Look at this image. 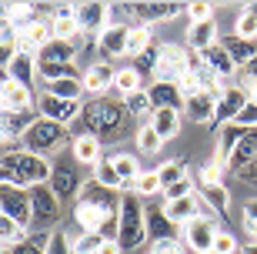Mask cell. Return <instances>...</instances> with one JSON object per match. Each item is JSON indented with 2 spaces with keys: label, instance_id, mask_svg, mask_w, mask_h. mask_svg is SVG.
I'll use <instances>...</instances> for the list:
<instances>
[{
  "label": "cell",
  "instance_id": "cell-1",
  "mask_svg": "<svg viewBox=\"0 0 257 254\" xmlns=\"http://www.w3.org/2000/svg\"><path fill=\"white\" fill-rule=\"evenodd\" d=\"M50 174H54V164L40 154H30L24 147L17 151H4L0 160V178L4 184H17V188H37V184H50Z\"/></svg>",
  "mask_w": 257,
  "mask_h": 254
},
{
  "label": "cell",
  "instance_id": "cell-2",
  "mask_svg": "<svg viewBox=\"0 0 257 254\" xmlns=\"http://www.w3.org/2000/svg\"><path fill=\"white\" fill-rule=\"evenodd\" d=\"M84 134H94V137H117L124 131V121H127V107L124 101H114V97H90L84 104Z\"/></svg>",
  "mask_w": 257,
  "mask_h": 254
},
{
  "label": "cell",
  "instance_id": "cell-3",
  "mask_svg": "<svg viewBox=\"0 0 257 254\" xmlns=\"http://www.w3.org/2000/svg\"><path fill=\"white\" fill-rule=\"evenodd\" d=\"M24 151L30 154H40V157H57V154H64L70 144H74V137H70V131H67L64 124H54V121H44L40 117L34 127H30L27 134H24Z\"/></svg>",
  "mask_w": 257,
  "mask_h": 254
},
{
  "label": "cell",
  "instance_id": "cell-4",
  "mask_svg": "<svg viewBox=\"0 0 257 254\" xmlns=\"http://www.w3.org/2000/svg\"><path fill=\"white\" fill-rule=\"evenodd\" d=\"M147 241V207L141 204V198L127 191L120 198V237L117 244L124 251H137V247Z\"/></svg>",
  "mask_w": 257,
  "mask_h": 254
},
{
  "label": "cell",
  "instance_id": "cell-5",
  "mask_svg": "<svg viewBox=\"0 0 257 254\" xmlns=\"http://www.w3.org/2000/svg\"><path fill=\"white\" fill-rule=\"evenodd\" d=\"M60 204L64 201L50 191V184H37V188H30V231H57L60 224Z\"/></svg>",
  "mask_w": 257,
  "mask_h": 254
},
{
  "label": "cell",
  "instance_id": "cell-6",
  "mask_svg": "<svg viewBox=\"0 0 257 254\" xmlns=\"http://www.w3.org/2000/svg\"><path fill=\"white\" fill-rule=\"evenodd\" d=\"M0 214L4 217H14L17 224H24L30 231V191L27 188H17V184H0Z\"/></svg>",
  "mask_w": 257,
  "mask_h": 254
},
{
  "label": "cell",
  "instance_id": "cell-7",
  "mask_svg": "<svg viewBox=\"0 0 257 254\" xmlns=\"http://www.w3.org/2000/svg\"><path fill=\"white\" fill-rule=\"evenodd\" d=\"M37 114L44 121H54V124H74L80 114H84V104L80 101H64V97H54V94H44L37 97Z\"/></svg>",
  "mask_w": 257,
  "mask_h": 254
},
{
  "label": "cell",
  "instance_id": "cell-8",
  "mask_svg": "<svg viewBox=\"0 0 257 254\" xmlns=\"http://www.w3.org/2000/svg\"><path fill=\"white\" fill-rule=\"evenodd\" d=\"M187 60H191V50L187 47H181V44H161V64H157V77L154 80L177 84L187 74Z\"/></svg>",
  "mask_w": 257,
  "mask_h": 254
},
{
  "label": "cell",
  "instance_id": "cell-9",
  "mask_svg": "<svg viewBox=\"0 0 257 254\" xmlns=\"http://www.w3.org/2000/svg\"><path fill=\"white\" fill-rule=\"evenodd\" d=\"M217 231L220 227L210 221V217H197L191 224H184V247L194 254H207L214 251V241H217Z\"/></svg>",
  "mask_w": 257,
  "mask_h": 254
},
{
  "label": "cell",
  "instance_id": "cell-10",
  "mask_svg": "<svg viewBox=\"0 0 257 254\" xmlns=\"http://www.w3.org/2000/svg\"><path fill=\"white\" fill-rule=\"evenodd\" d=\"M254 164H257V127L240 134L237 144H234V151H230V157H227V167L234 171L237 178H247L250 171H254Z\"/></svg>",
  "mask_w": 257,
  "mask_h": 254
},
{
  "label": "cell",
  "instance_id": "cell-11",
  "mask_svg": "<svg viewBox=\"0 0 257 254\" xmlns=\"http://www.w3.org/2000/svg\"><path fill=\"white\" fill-rule=\"evenodd\" d=\"M80 188H84V181H80L77 160L74 164L57 160V164H54V174H50V191H54L60 201H70V198H80Z\"/></svg>",
  "mask_w": 257,
  "mask_h": 254
},
{
  "label": "cell",
  "instance_id": "cell-12",
  "mask_svg": "<svg viewBox=\"0 0 257 254\" xmlns=\"http://www.w3.org/2000/svg\"><path fill=\"white\" fill-rule=\"evenodd\" d=\"M4 77L14 80V84H20V87H27V91H34L37 80H40V60H37V54H24V50H20V54L4 67Z\"/></svg>",
  "mask_w": 257,
  "mask_h": 254
},
{
  "label": "cell",
  "instance_id": "cell-13",
  "mask_svg": "<svg viewBox=\"0 0 257 254\" xmlns=\"http://www.w3.org/2000/svg\"><path fill=\"white\" fill-rule=\"evenodd\" d=\"M120 191H110L104 184H97L94 178L84 181V188H80V198L77 201H87V204H94L97 211H104V214H120Z\"/></svg>",
  "mask_w": 257,
  "mask_h": 254
},
{
  "label": "cell",
  "instance_id": "cell-14",
  "mask_svg": "<svg viewBox=\"0 0 257 254\" xmlns=\"http://www.w3.org/2000/svg\"><path fill=\"white\" fill-rule=\"evenodd\" d=\"M117 80V70L114 64H107V60H94V64L84 70V87L90 97H104Z\"/></svg>",
  "mask_w": 257,
  "mask_h": 254
},
{
  "label": "cell",
  "instance_id": "cell-15",
  "mask_svg": "<svg viewBox=\"0 0 257 254\" xmlns=\"http://www.w3.org/2000/svg\"><path fill=\"white\" fill-rule=\"evenodd\" d=\"M50 40H54V24L47 17H37L30 27L20 30V50L24 54H40Z\"/></svg>",
  "mask_w": 257,
  "mask_h": 254
},
{
  "label": "cell",
  "instance_id": "cell-16",
  "mask_svg": "<svg viewBox=\"0 0 257 254\" xmlns=\"http://www.w3.org/2000/svg\"><path fill=\"white\" fill-rule=\"evenodd\" d=\"M127 37H131V27H107L100 37H97V54L100 60L110 64V57H127Z\"/></svg>",
  "mask_w": 257,
  "mask_h": 254
},
{
  "label": "cell",
  "instance_id": "cell-17",
  "mask_svg": "<svg viewBox=\"0 0 257 254\" xmlns=\"http://www.w3.org/2000/svg\"><path fill=\"white\" fill-rule=\"evenodd\" d=\"M247 107V94L240 91L237 84H227V91L217 97V117H214V124H234V117H237L240 111Z\"/></svg>",
  "mask_w": 257,
  "mask_h": 254
},
{
  "label": "cell",
  "instance_id": "cell-18",
  "mask_svg": "<svg viewBox=\"0 0 257 254\" xmlns=\"http://www.w3.org/2000/svg\"><path fill=\"white\" fill-rule=\"evenodd\" d=\"M70 154H74L77 164H84V167H97V164L104 160V141L94 137V134H77L74 144H70Z\"/></svg>",
  "mask_w": 257,
  "mask_h": 254
},
{
  "label": "cell",
  "instance_id": "cell-19",
  "mask_svg": "<svg viewBox=\"0 0 257 254\" xmlns=\"http://www.w3.org/2000/svg\"><path fill=\"white\" fill-rule=\"evenodd\" d=\"M40 121L37 111H20V114H7L4 111V121H0V134H4V144L10 141H24V134Z\"/></svg>",
  "mask_w": 257,
  "mask_h": 254
},
{
  "label": "cell",
  "instance_id": "cell-20",
  "mask_svg": "<svg viewBox=\"0 0 257 254\" xmlns=\"http://www.w3.org/2000/svg\"><path fill=\"white\" fill-rule=\"evenodd\" d=\"M164 211H167V217H171L177 227H184V224H191V221L200 217L204 201H200V194H187V198H181V201H164Z\"/></svg>",
  "mask_w": 257,
  "mask_h": 254
},
{
  "label": "cell",
  "instance_id": "cell-21",
  "mask_svg": "<svg viewBox=\"0 0 257 254\" xmlns=\"http://www.w3.org/2000/svg\"><path fill=\"white\" fill-rule=\"evenodd\" d=\"M131 7H134V20L137 24H147V27L161 24V20H171L181 10H187L184 4H131Z\"/></svg>",
  "mask_w": 257,
  "mask_h": 254
},
{
  "label": "cell",
  "instance_id": "cell-22",
  "mask_svg": "<svg viewBox=\"0 0 257 254\" xmlns=\"http://www.w3.org/2000/svg\"><path fill=\"white\" fill-rule=\"evenodd\" d=\"M107 10H110L107 4H77V24H80V30L100 37L107 30Z\"/></svg>",
  "mask_w": 257,
  "mask_h": 254
},
{
  "label": "cell",
  "instance_id": "cell-23",
  "mask_svg": "<svg viewBox=\"0 0 257 254\" xmlns=\"http://www.w3.org/2000/svg\"><path fill=\"white\" fill-rule=\"evenodd\" d=\"M184 114H187L194 124H214V117H217V94L200 91L197 97H191V101L184 104Z\"/></svg>",
  "mask_w": 257,
  "mask_h": 254
},
{
  "label": "cell",
  "instance_id": "cell-24",
  "mask_svg": "<svg viewBox=\"0 0 257 254\" xmlns=\"http://www.w3.org/2000/svg\"><path fill=\"white\" fill-rule=\"evenodd\" d=\"M50 24H54V40L74 44V40L84 34L80 24H77V7H57V10H54V17H50Z\"/></svg>",
  "mask_w": 257,
  "mask_h": 254
},
{
  "label": "cell",
  "instance_id": "cell-25",
  "mask_svg": "<svg viewBox=\"0 0 257 254\" xmlns=\"http://www.w3.org/2000/svg\"><path fill=\"white\" fill-rule=\"evenodd\" d=\"M0 104H4V111H7V114L30 111V107H34V91H27V87H20V84H14V80H7V77H4Z\"/></svg>",
  "mask_w": 257,
  "mask_h": 254
},
{
  "label": "cell",
  "instance_id": "cell-26",
  "mask_svg": "<svg viewBox=\"0 0 257 254\" xmlns=\"http://www.w3.org/2000/svg\"><path fill=\"white\" fill-rule=\"evenodd\" d=\"M214 44H220V34H217V24H214V20H204V24H191V27H187V50L204 54V50H210Z\"/></svg>",
  "mask_w": 257,
  "mask_h": 254
},
{
  "label": "cell",
  "instance_id": "cell-27",
  "mask_svg": "<svg viewBox=\"0 0 257 254\" xmlns=\"http://www.w3.org/2000/svg\"><path fill=\"white\" fill-rule=\"evenodd\" d=\"M204 60H207V67L220 77V80H224V84H227V80H234V77H240V67L234 64V57L220 47V44H214L210 50H204Z\"/></svg>",
  "mask_w": 257,
  "mask_h": 254
},
{
  "label": "cell",
  "instance_id": "cell-28",
  "mask_svg": "<svg viewBox=\"0 0 257 254\" xmlns=\"http://www.w3.org/2000/svg\"><path fill=\"white\" fill-rule=\"evenodd\" d=\"M147 94L154 101V111L157 107H171V111H184V94L177 84H164V80H154L147 84Z\"/></svg>",
  "mask_w": 257,
  "mask_h": 254
},
{
  "label": "cell",
  "instance_id": "cell-29",
  "mask_svg": "<svg viewBox=\"0 0 257 254\" xmlns=\"http://www.w3.org/2000/svg\"><path fill=\"white\" fill-rule=\"evenodd\" d=\"M220 47L234 57L237 67H247L250 60H257V40H244L237 34H227V37H220Z\"/></svg>",
  "mask_w": 257,
  "mask_h": 254
},
{
  "label": "cell",
  "instance_id": "cell-30",
  "mask_svg": "<svg viewBox=\"0 0 257 254\" xmlns=\"http://www.w3.org/2000/svg\"><path fill=\"white\" fill-rule=\"evenodd\" d=\"M174 231H177V224H174L171 217H167L164 204H161V207H147V237H151V241L174 237Z\"/></svg>",
  "mask_w": 257,
  "mask_h": 254
},
{
  "label": "cell",
  "instance_id": "cell-31",
  "mask_svg": "<svg viewBox=\"0 0 257 254\" xmlns=\"http://www.w3.org/2000/svg\"><path fill=\"white\" fill-rule=\"evenodd\" d=\"M77 44H67V40H50L47 47L37 54V60L40 64H74L77 60Z\"/></svg>",
  "mask_w": 257,
  "mask_h": 254
},
{
  "label": "cell",
  "instance_id": "cell-32",
  "mask_svg": "<svg viewBox=\"0 0 257 254\" xmlns=\"http://www.w3.org/2000/svg\"><path fill=\"white\" fill-rule=\"evenodd\" d=\"M181 114H184V111H171V107H157V111L151 114L154 131L161 134L164 141H171V137H177V131H181Z\"/></svg>",
  "mask_w": 257,
  "mask_h": 254
},
{
  "label": "cell",
  "instance_id": "cell-33",
  "mask_svg": "<svg viewBox=\"0 0 257 254\" xmlns=\"http://www.w3.org/2000/svg\"><path fill=\"white\" fill-rule=\"evenodd\" d=\"M44 91L54 97H64V101H80L84 104V77H64V80H54V84H44Z\"/></svg>",
  "mask_w": 257,
  "mask_h": 254
},
{
  "label": "cell",
  "instance_id": "cell-34",
  "mask_svg": "<svg viewBox=\"0 0 257 254\" xmlns=\"http://www.w3.org/2000/svg\"><path fill=\"white\" fill-rule=\"evenodd\" d=\"M30 231L24 224H17L14 217H4L0 214V244H4V251H14V247H20V244H27L30 241Z\"/></svg>",
  "mask_w": 257,
  "mask_h": 254
},
{
  "label": "cell",
  "instance_id": "cell-35",
  "mask_svg": "<svg viewBox=\"0 0 257 254\" xmlns=\"http://www.w3.org/2000/svg\"><path fill=\"white\" fill-rule=\"evenodd\" d=\"M104 211H97L94 204H87V201H74V221L80 231H100V224H104Z\"/></svg>",
  "mask_w": 257,
  "mask_h": 254
},
{
  "label": "cell",
  "instance_id": "cell-36",
  "mask_svg": "<svg viewBox=\"0 0 257 254\" xmlns=\"http://www.w3.org/2000/svg\"><path fill=\"white\" fill-rule=\"evenodd\" d=\"M114 167L117 174H120V184H124V194L127 191H134V184H137V178H141V160L134 157V154H114Z\"/></svg>",
  "mask_w": 257,
  "mask_h": 254
},
{
  "label": "cell",
  "instance_id": "cell-37",
  "mask_svg": "<svg viewBox=\"0 0 257 254\" xmlns=\"http://www.w3.org/2000/svg\"><path fill=\"white\" fill-rule=\"evenodd\" d=\"M200 201L214 211V214H220V217H227V211H230V191L224 188V184H210V188H200Z\"/></svg>",
  "mask_w": 257,
  "mask_h": 254
},
{
  "label": "cell",
  "instance_id": "cell-38",
  "mask_svg": "<svg viewBox=\"0 0 257 254\" xmlns=\"http://www.w3.org/2000/svg\"><path fill=\"white\" fill-rule=\"evenodd\" d=\"M154 47V30L147 24H134L131 37H127V57H141L144 50Z\"/></svg>",
  "mask_w": 257,
  "mask_h": 254
},
{
  "label": "cell",
  "instance_id": "cell-39",
  "mask_svg": "<svg viewBox=\"0 0 257 254\" xmlns=\"http://www.w3.org/2000/svg\"><path fill=\"white\" fill-rule=\"evenodd\" d=\"M34 20H37V10L30 7V4H7V7H4V24H10V27L24 30V27H30Z\"/></svg>",
  "mask_w": 257,
  "mask_h": 254
},
{
  "label": "cell",
  "instance_id": "cell-40",
  "mask_svg": "<svg viewBox=\"0 0 257 254\" xmlns=\"http://www.w3.org/2000/svg\"><path fill=\"white\" fill-rule=\"evenodd\" d=\"M114 91L120 97H131V94H137V91H144V77L137 74V70H134V67H120V70H117V80H114Z\"/></svg>",
  "mask_w": 257,
  "mask_h": 254
},
{
  "label": "cell",
  "instance_id": "cell-41",
  "mask_svg": "<svg viewBox=\"0 0 257 254\" xmlns=\"http://www.w3.org/2000/svg\"><path fill=\"white\" fill-rule=\"evenodd\" d=\"M134 141H137L141 154H161V147H164V137L154 131V124H151V121L137 127V137H134Z\"/></svg>",
  "mask_w": 257,
  "mask_h": 254
},
{
  "label": "cell",
  "instance_id": "cell-42",
  "mask_svg": "<svg viewBox=\"0 0 257 254\" xmlns=\"http://www.w3.org/2000/svg\"><path fill=\"white\" fill-rule=\"evenodd\" d=\"M94 181H97V184H104V188H110V191H124L120 174H117V167H114V157H104L100 164H97V167H94Z\"/></svg>",
  "mask_w": 257,
  "mask_h": 254
},
{
  "label": "cell",
  "instance_id": "cell-43",
  "mask_svg": "<svg viewBox=\"0 0 257 254\" xmlns=\"http://www.w3.org/2000/svg\"><path fill=\"white\" fill-rule=\"evenodd\" d=\"M157 174H161V184H164V191L191 178V174H187V167H184V160H167V164H161V167H157Z\"/></svg>",
  "mask_w": 257,
  "mask_h": 254
},
{
  "label": "cell",
  "instance_id": "cell-44",
  "mask_svg": "<svg viewBox=\"0 0 257 254\" xmlns=\"http://www.w3.org/2000/svg\"><path fill=\"white\" fill-rule=\"evenodd\" d=\"M134 194L137 198H154V194H164V184H161V174L157 171H144L137 184H134Z\"/></svg>",
  "mask_w": 257,
  "mask_h": 254
},
{
  "label": "cell",
  "instance_id": "cell-45",
  "mask_svg": "<svg viewBox=\"0 0 257 254\" xmlns=\"http://www.w3.org/2000/svg\"><path fill=\"white\" fill-rule=\"evenodd\" d=\"M104 247V234L100 231H80L74 237V254H97Z\"/></svg>",
  "mask_w": 257,
  "mask_h": 254
},
{
  "label": "cell",
  "instance_id": "cell-46",
  "mask_svg": "<svg viewBox=\"0 0 257 254\" xmlns=\"http://www.w3.org/2000/svg\"><path fill=\"white\" fill-rule=\"evenodd\" d=\"M224 174H227V164L217 157H210L204 167H200V188H210V184H224Z\"/></svg>",
  "mask_w": 257,
  "mask_h": 254
},
{
  "label": "cell",
  "instance_id": "cell-47",
  "mask_svg": "<svg viewBox=\"0 0 257 254\" xmlns=\"http://www.w3.org/2000/svg\"><path fill=\"white\" fill-rule=\"evenodd\" d=\"M124 107H127V114H134V117H144V114H154V101H151V94H147V87L144 91H137V94H131L124 101Z\"/></svg>",
  "mask_w": 257,
  "mask_h": 254
},
{
  "label": "cell",
  "instance_id": "cell-48",
  "mask_svg": "<svg viewBox=\"0 0 257 254\" xmlns=\"http://www.w3.org/2000/svg\"><path fill=\"white\" fill-rule=\"evenodd\" d=\"M44 251L47 254H74V237L67 234L64 227H57V231H50V241Z\"/></svg>",
  "mask_w": 257,
  "mask_h": 254
},
{
  "label": "cell",
  "instance_id": "cell-49",
  "mask_svg": "<svg viewBox=\"0 0 257 254\" xmlns=\"http://www.w3.org/2000/svg\"><path fill=\"white\" fill-rule=\"evenodd\" d=\"M234 34L244 40H257V17L250 14V10H240L237 24H234Z\"/></svg>",
  "mask_w": 257,
  "mask_h": 254
},
{
  "label": "cell",
  "instance_id": "cell-50",
  "mask_svg": "<svg viewBox=\"0 0 257 254\" xmlns=\"http://www.w3.org/2000/svg\"><path fill=\"white\" fill-rule=\"evenodd\" d=\"M147 254H187V247L177 237H164V241H151Z\"/></svg>",
  "mask_w": 257,
  "mask_h": 254
},
{
  "label": "cell",
  "instance_id": "cell-51",
  "mask_svg": "<svg viewBox=\"0 0 257 254\" xmlns=\"http://www.w3.org/2000/svg\"><path fill=\"white\" fill-rule=\"evenodd\" d=\"M184 14L191 24H204V20H214V4H187Z\"/></svg>",
  "mask_w": 257,
  "mask_h": 254
},
{
  "label": "cell",
  "instance_id": "cell-52",
  "mask_svg": "<svg viewBox=\"0 0 257 254\" xmlns=\"http://www.w3.org/2000/svg\"><path fill=\"white\" fill-rule=\"evenodd\" d=\"M234 127H237V131H254V127H257V104L247 101V107L234 117Z\"/></svg>",
  "mask_w": 257,
  "mask_h": 254
},
{
  "label": "cell",
  "instance_id": "cell-53",
  "mask_svg": "<svg viewBox=\"0 0 257 254\" xmlns=\"http://www.w3.org/2000/svg\"><path fill=\"white\" fill-rule=\"evenodd\" d=\"M214 251H217V254H234V251H237V237L230 234V231H217Z\"/></svg>",
  "mask_w": 257,
  "mask_h": 254
},
{
  "label": "cell",
  "instance_id": "cell-54",
  "mask_svg": "<svg viewBox=\"0 0 257 254\" xmlns=\"http://www.w3.org/2000/svg\"><path fill=\"white\" fill-rule=\"evenodd\" d=\"M187 194H194V181L191 178L181 181V184H174V188H167L164 191V201H181V198H187Z\"/></svg>",
  "mask_w": 257,
  "mask_h": 254
},
{
  "label": "cell",
  "instance_id": "cell-55",
  "mask_svg": "<svg viewBox=\"0 0 257 254\" xmlns=\"http://www.w3.org/2000/svg\"><path fill=\"white\" fill-rule=\"evenodd\" d=\"M4 254H47V251H44V247H40L37 241H34V237H30L27 244H20V247H14V251H4Z\"/></svg>",
  "mask_w": 257,
  "mask_h": 254
},
{
  "label": "cell",
  "instance_id": "cell-56",
  "mask_svg": "<svg viewBox=\"0 0 257 254\" xmlns=\"http://www.w3.org/2000/svg\"><path fill=\"white\" fill-rule=\"evenodd\" d=\"M244 221H257V198L244 201Z\"/></svg>",
  "mask_w": 257,
  "mask_h": 254
},
{
  "label": "cell",
  "instance_id": "cell-57",
  "mask_svg": "<svg viewBox=\"0 0 257 254\" xmlns=\"http://www.w3.org/2000/svg\"><path fill=\"white\" fill-rule=\"evenodd\" d=\"M97 254H124V247L117 244V241H104V247H100Z\"/></svg>",
  "mask_w": 257,
  "mask_h": 254
},
{
  "label": "cell",
  "instance_id": "cell-58",
  "mask_svg": "<svg viewBox=\"0 0 257 254\" xmlns=\"http://www.w3.org/2000/svg\"><path fill=\"white\" fill-rule=\"evenodd\" d=\"M244 231H247V234L257 241V221H244Z\"/></svg>",
  "mask_w": 257,
  "mask_h": 254
},
{
  "label": "cell",
  "instance_id": "cell-59",
  "mask_svg": "<svg viewBox=\"0 0 257 254\" xmlns=\"http://www.w3.org/2000/svg\"><path fill=\"white\" fill-rule=\"evenodd\" d=\"M244 10H250V14H254V17H257V4H247V7H244Z\"/></svg>",
  "mask_w": 257,
  "mask_h": 254
},
{
  "label": "cell",
  "instance_id": "cell-60",
  "mask_svg": "<svg viewBox=\"0 0 257 254\" xmlns=\"http://www.w3.org/2000/svg\"><path fill=\"white\" fill-rule=\"evenodd\" d=\"M247 178H257V164H254V171H250V174H247Z\"/></svg>",
  "mask_w": 257,
  "mask_h": 254
},
{
  "label": "cell",
  "instance_id": "cell-61",
  "mask_svg": "<svg viewBox=\"0 0 257 254\" xmlns=\"http://www.w3.org/2000/svg\"><path fill=\"white\" fill-rule=\"evenodd\" d=\"M207 254H217V251H207Z\"/></svg>",
  "mask_w": 257,
  "mask_h": 254
},
{
  "label": "cell",
  "instance_id": "cell-62",
  "mask_svg": "<svg viewBox=\"0 0 257 254\" xmlns=\"http://www.w3.org/2000/svg\"><path fill=\"white\" fill-rule=\"evenodd\" d=\"M254 254H257V247H254Z\"/></svg>",
  "mask_w": 257,
  "mask_h": 254
}]
</instances>
